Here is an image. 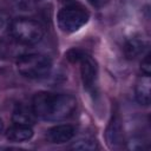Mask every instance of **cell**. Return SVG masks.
Masks as SVG:
<instances>
[{"instance_id": "30bf717a", "label": "cell", "mask_w": 151, "mask_h": 151, "mask_svg": "<svg viewBox=\"0 0 151 151\" xmlns=\"http://www.w3.org/2000/svg\"><path fill=\"white\" fill-rule=\"evenodd\" d=\"M136 99L140 105L147 106L150 104V93H151V80L150 76H142L136 83Z\"/></svg>"}, {"instance_id": "6da1fadb", "label": "cell", "mask_w": 151, "mask_h": 151, "mask_svg": "<svg viewBox=\"0 0 151 151\" xmlns=\"http://www.w3.org/2000/svg\"><path fill=\"white\" fill-rule=\"evenodd\" d=\"M77 100L72 94L41 91L34 94L32 109L38 118L47 122H60L73 114Z\"/></svg>"}, {"instance_id": "ac0fdd59", "label": "cell", "mask_w": 151, "mask_h": 151, "mask_svg": "<svg viewBox=\"0 0 151 151\" xmlns=\"http://www.w3.org/2000/svg\"><path fill=\"white\" fill-rule=\"evenodd\" d=\"M73 0H60V2H71Z\"/></svg>"}, {"instance_id": "3957f363", "label": "cell", "mask_w": 151, "mask_h": 151, "mask_svg": "<svg viewBox=\"0 0 151 151\" xmlns=\"http://www.w3.org/2000/svg\"><path fill=\"white\" fill-rule=\"evenodd\" d=\"M9 33L19 44L35 45L44 38L45 29L38 20L31 18H18L11 22Z\"/></svg>"}, {"instance_id": "e0dca14e", "label": "cell", "mask_w": 151, "mask_h": 151, "mask_svg": "<svg viewBox=\"0 0 151 151\" xmlns=\"http://www.w3.org/2000/svg\"><path fill=\"white\" fill-rule=\"evenodd\" d=\"M87 1H88V2H91V4H97V1H98V0H87Z\"/></svg>"}, {"instance_id": "8fae6325", "label": "cell", "mask_w": 151, "mask_h": 151, "mask_svg": "<svg viewBox=\"0 0 151 151\" xmlns=\"http://www.w3.org/2000/svg\"><path fill=\"white\" fill-rule=\"evenodd\" d=\"M32 137H33V130L29 125L14 124L6 132V138L9 142H14V143L29 140Z\"/></svg>"}, {"instance_id": "4fadbf2b", "label": "cell", "mask_w": 151, "mask_h": 151, "mask_svg": "<svg viewBox=\"0 0 151 151\" xmlns=\"http://www.w3.org/2000/svg\"><path fill=\"white\" fill-rule=\"evenodd\" d=\"M85 54H86V52L83 51L81 48L72 47V48H70V50L65 53V58H66L70 63L76 64V63H79V61L83 59V57H84Z\"/></svg>"}, {"instance_id": "9a60e30c", "label": "cell", "mask_w": 151, "mask_h": 151, "mask_svg": "<svg viewBox=\"0 0 151 151\" xmlns=\"http://www.w3.org/2000/svg\"><path fill=\"white\" fill-rule=\"evenodd\" d=\"M142 71L144 74L146 76H150L151 73V61H150V53H147L145 55V58L142 60V66H140Z\"/></svg>"}, {"instance_id": "2e32d148", "label": "cell", "mask_w": 151, "mask_h": 151, "mask_svg": "<svg viewBox=\"0 0 151 151\" xmlns=\"http://www.w3.org/2000/svg\"><path fill=\"white\" fill-rule=\"evenodd\" d=\"M2 130H4V123H2V120L0 119V133L2 132Z\"/></svg>"}, {"instance_id": "9c48e42d", "label": "cell", "mask_w": 151, "mask_h": 151, "mask_svg": "<svg viewBox=\"0 0 151 151\" xmlns=\"http://www.w3.org/2000/svg\"><path fill=\"white\" fill-rule=\"evenodd\" d=\"M12 120L14 124H22V125L32 126L37 120V116H35L32 106L28 107L22 104H18L13 110Z\"/></svg>"}, {"instance_id": "7c38bea8", "label": "cell", "mask_w": 151, "mask_h": 151, "mask_svg": "<svg viewBox=\"0 0 151 151\" xmlns=\"http://www.w3.org/2000/svg\"><path fill=\"white\" fill-rule=\"evenodd\" d=\"M98 147V144L96 140L90 139V138H83L78 139L71 145V149L74 150H81V151H93Z\"/></svg>"}, {"instance_id": "7a4b0ae2", "label": "cell", "mask_w": 151, "mask_h": 151, "mask_svg": "<svg viewBox=\"0 0 151 151\" xmlns=\"http://www.w3.org/2000/svg\"><path fill=\"white\" fill-rule=\"evenodd\" d=\"M19 73L29 79L46 78L52 70V60L50 57L40 53L22 54L17 60Z\"/></svg>"}, {"instance_id": "277c9868", "label": "cell", "mask_w": 151, "mask_h": 151, "mask_svg": "<svg viewBox=\"0 0 151 151\" xmlns=\"http://www.w3.org/2000/svg\"><path fill=\"white\" fill-rule=\"evenodd\" d=\"M90 19V13L80 5L71 4L61 8L57 15L58 26L63 32L73 33L83 27Z\"/></svg>"}, {"instance_id": "5bb4252c", "label": "cell", "mask_w": 151, "mask_h": 151, "mask_svg": "<svg viewBox=\"0 0 151 151\" xmlns=\"http://www.w3.org/2000/svg\"><path fill=\"white\" fill-rule=\"evenodd\" d=\"M11 22L8 15L5 13H0V39H2L7 33H9Z\"/></svg>"}, {"instance_id": "ba28073f", "label": "cell", "mask_w": 151, "mask_h": 151, "mask_svg": "<svg viewBox=\"0 0 151 151\" xmlns=\"http://www.w3.org/2000/svg\"><path fill=\"white\" fill-rule=\"evenodd\" d=\"M146 47H147V41L140 35H134L124 44V54L126 59L132 60L142 55L146 50Z\"/></svg>"}, {"instance_id": "8992f818", "label": "cell", "mask_w": 151, "mask_h": 151, "mask_svg": "<svg viewBox=\"0 0 151 151\" xmlns=\"http://www.w3.org/2000/svg\"><path fill=\"white\" fill-rule=\"evenodd\" d=\"M105 137L106 142L110 147H116L119 146L124 142V132H123V124L122 119L118 113L112 114L109 125L105 131Z\"/></svg>"}, {"instance_id": "5b68a950", "label": "cell", "mask_w": 151, "mask_h": 151, "mask_svg": "<svg viewBox=\"0 0 151 151\" xmlns=\"http://www.w3.org/2000/svg\"><path fill=\"white\" fill-rule=\"evenodd\" d=\"M80 64V73H81V79L84 83V86L87 90L94 88V84L97 81L98 77V65L97 61L88 55L87 53L83 57V59L79 61Z\"/></svg>"}, {"instance_id": "52a82bcc", "label": "cell", "mask_w": 151, "mask_h": 151, "mask_svg": "<svg viewBox=\"0 0 151 151\" xmlns=\"http://www.w3.org/2000/svg\"><path fill=\"white\" fill-rule=\"evenodd\" d=\"M76 134V127L70 124H61L51 127L46 132V138L52 144H64L70 142Z\"/></svg>"}]
</instances>
